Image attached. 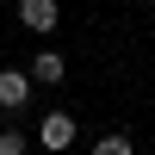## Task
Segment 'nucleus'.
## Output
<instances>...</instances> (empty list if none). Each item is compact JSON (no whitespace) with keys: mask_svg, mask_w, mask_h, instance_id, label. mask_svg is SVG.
<instances>
[{"mask_svg":"<svg viewBox=\"0 0 155 155\" xmlns=\"http://www.w3.org/2000/svg\"><path fill=\"white\" fill-rule=\"evenodd\" d=\"M37 143H44V149H68L74 143V118H68V112H50V118L37 124Z\"/></svg>","mask_w":155,"mask_h":155,"instance_id":"f257e3e1","label":"nucleus"},{"mask_svg":"<svg viewBox=\"0 0 155 155\" xmlns=\"http://www.w3.org/2000/svg\"><path fill=\"white\" fill-rule=\"evenodd\" d=\"M62 74H68V68H62V56H56V50H44V56L31 62V81H37V87H56Z\"/></svg>","mask_w":155,"mask_h":155,"instance_id":"20e7f679","label":"nucleus"},{"mask_svg":"<svg viewBox=\"0 0 155 155\" xmlns=\"http://www.w3.org/2000/svg\"><path fill=\"white\" fill-rule=\"evenodd\" d=\"M25 99H31V81H25L19 68H6V74H0V112H19Z\"/></svg>","mask_w":155,"mask_h":155,"instance_id":"7ed1b4c3","label":"nucleus"},{"mask_svg":"<svg viewBox=\"0 0 155 155\" xmlns=\"http://www.w3.org/2000/svg\"><path fill=\"white\" fill-rule=\"evenodd\" d=\"M93 155H137V143H130V137H99Z\"/></svg>","mask_w":155,"mask_h":155,"instance_id":"39448f33","label":"nucleus"},{"mask_svg":"<svg viewBox=\"0 0 155 155\" xmlns=\"http://www.w3.org/2000/svg\"><path fill=\"white\" fill-rule=\"evenodd\" d=\"M0 155H25V130H0Z\"/></svg>","mask_w":155,"mask_h":155,"instance_id":"423d86ee","label":"nucleus"},{"mask_svg":"<svg viewBox=\"0 0 155 155\" xmlns=\"http://www.w3.org/2000/svg\"><path fill=\"white\" fill-rule=\"evenodd\" d=\"M19 25L25 31H56V0H19Z\"/></svg>","mask_w":155,"mask_h":155,"instance_id":"f03ea898","label":"nucleus"}]
</instances>
